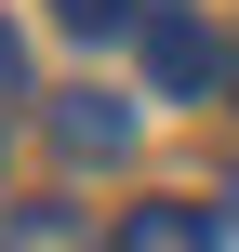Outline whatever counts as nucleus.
Returning a JSON list of instances; mask_svg holds the SVG:
<instances>
[{
	"instance_id": "f257e3e1",
	"label": "nucleus",
	"mask_w": 239,
	"mask_h": 252,
	"mask_svg": "<svg viewBox=\"0 0 239 252\" xmlns=\"http://www.w3.org/2000/svg\"><path fill=\"white\" fill-rule=\"evenodd\" d=\"M146 80H160V93H226V40H213L186 0H160V13H146Z\"/></svg>"
},
{
	"instance_id": "423d86ee",
	"label": "nucleus",
	"mask_w": 239,
	"mask_h": 252,
	"mask_svg": "<svg viewBox=\"0 0 239 252\" xmlns=\"http://www.w3.org/2000/svg\"><path fill=\"white\" fill-rule=\"evenodd\" d=\"M226 106H239V40H226Z\"/></svg>"
},
{
	"instance_id": "f03ea898",
	"label": "nucleus",
	"mask_w": 239,
	"mask_h": 252,
	"mask_svg": "<svg viewBox=\"0 0 239 252\" xmlns=\"http://www.w3.org/2000/svg\"><path fill=\"white\" fill-rule=\"evenodd\" d=\"M106 252H226V213L213 199H133L106 226Z\"/></svg>"
},
{
	"instance_id": "39448f33",
	"label": "nucleus",
	"mask_w": 239,
	"mask_h": 252,
	"mask_svg": "<svg viewBox=\"0 0 239 252\" xmlns=\"http://www.w3.org/2000/svg\"><path fill=\"white\" fill-rule=\"evenodd\" d=\"M13 93H27V53H13V27H0V106H13Z\"/></svg>"
},
{
	"instance_id": "7ed1b4c3",
	"label": "nucleus",
	"mask_w": 239,
	"mask_h": 252,
	"mask_svg": "<svg viewBox=\"0 0 239 252\" xmlns=\"http://www.w3.org/2000/svg\"><path fill=\"white\" fill-rule=\"evenodd\" d=\"M53 146H67V159H120V146H133V106H120V93H53Z\"/></svg>"
},
{
	"instance_id": "0eeeda50",
	"label": "nucleus",
	"mask_w": 239,
	"mask_h": 252,
	"mask_svg": "<svg viewBox=\"0 0 239 252\" xmlns=\"http://www.w3.org/2000/svg\"><path fill=\"white\" fill-rule=\"evenodd\" d=\"M226 226H239V173H226Z\"/></svg>"
},
{
	"instance_id": "20e7f679",
	"label": "nucleus",
	"mask_w": 239,
	"mask_h": 252,
	"mask_svg": "<svg viewBox=\"0 0 239 252\" xmlns=\"http://www.w3.org/2000/svg\"><path fill=\"white\" fill-rule=\"evenodd\" d=\"M146 13H160V0H53V27H67V40H120V27L146 40Z\"/></svg>"
}]
</instances>
